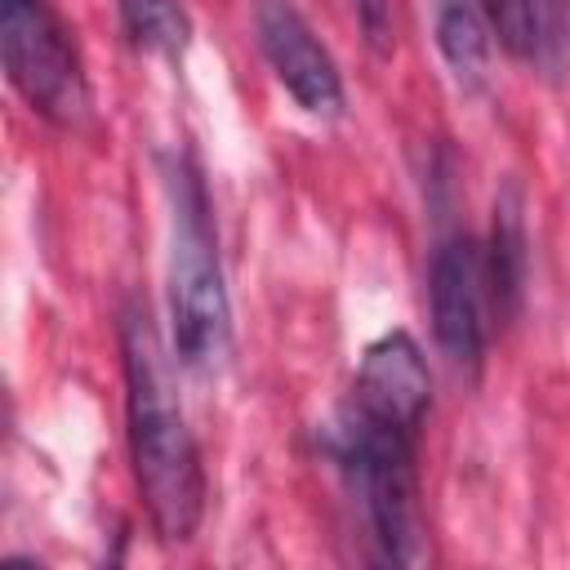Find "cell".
<instances>
[{
	"label": "cell",
	"mask_w": 570,
	"mask_h": 570,
	"mask_svg": "<svg viewBox=\"0 0 570 570\" xmlns=\"http://www.w3.org/2000/svg\"><path fill=\"white\" fill-rule=\"evenodd\" d=\"M120 356H125V423H129L125 432H129V459L147 521L165 543H187L205 517V468L187 414L178 405L174 370L147 303H125Z\"/></svg>",
	"instance_id": "cell-1"
},
{
	"label": "cell",
	"mask_w": 570,
	"mask_h": 570,
	"mask_svg": "<svg viewBox=\"0 0 570 570\" xmlns=\"http://www.w3.org/2000/svg\"><path fill=\"white\" fill-rule=\"evenodd\" d=\"M423 414H405L347 392L325 428V450L361 499L370 539L392 566L428 561V521L419 494V436Z\"/></svg>",
	"instance_id": "cell-2"
},
{
	"label": "cell",
	"mask_w": 570,
	"mask_h": 570,
	"mask_svg": "<svg viewBox=\"0 0 570 570\" xmlns=\"http://www.w3.org/2000/svg\"><path fill=\"white\" fill-rule=\"evenodd\" d=\"M169 187V334L174 356L205 374L218 370L232 347V303L218 258V232L209 214V191L191 160H174Z\"/></svg>",
	"instance_id": "cell-3"
},
{
	"label": "cell",
	"mask_w": 570,
	"mask_h": 570,
	"mask_svg": "<svg viewBox=\"0 0 570 570\" xmlns=\"http://www.w3.org/2000/svg\"><path fill=\"white\" fill-rule=\"evenodd\" d=\"M0 49L9 85L49 125H80L89 111V80L71 27L49 0H0Z\"/></svg>",
	"instance_id": "cell-4"
},
{
	"label": "cell",
	"mask_w": 570,
	"mask_h": 570,
	"mask_svg": "<svg viewBox=\"0 0 570 570\" xmlns=\"http://www.w3.org/2000/svg\"><path fill=\"white\" fill-rule=\"evenodd\" d=\"M428 303L441 352L459 370H476L490 343V312H499L481 240H472L468 232H450L436 240L428 267Z\"/></svg>",
	"instance_id": "cell-5"
},
{
	"label": "cell",
	"mask_w": 570,
	"mask_h": 570,
	"mask_svg": "<svg viewBox=\"0 0 570 570\" xmlns=\"http://www.w3.org/2000/svg\"><path fill=\"white\" fill-rule=\"evenodd\" d=\"M254 31L258 49L272 67V76L285 85V94L307 116H338L343 111V76L312 22L298 13L294 0H258L254 4Z\"/></svg>",
	"instance_id": "cell-6"
},
{
	"label": "cell",
	"mask_w": 570,
	"mask_h": 570,
	"mask_svg": "<svg viewBox=\"0 0 570 570\" xmlns=\"http://www.w3.org/2000/svg\"><path fill=\"white\" fill-rule=\"evenodd\" d=\"M481 9L499 45L525 62H548L566 40V0H481Z\"/></svg>",
	"instance_id": "cell-7"
},
{
	"label": "cell",
	"mask_w": 570,
	"mask_h": 570,
	"mask_svg": "<svg viewBox=\"0 0 570 570\" xmlns=\"http://www.w3.org/2000/svg\"><path fill=\"white\" fill-rule=\"evenodd\" d=\"M436 49L459 85H481L490 71V22L481 0H436Z\"/></svg>",
	"instance_id": "cell-8"
},
{
	"label": "cell",
	"mask_w": 570,
	"mask_h": 570,
	"mask_svg": "<svg viewBox=\"0 0 570 570\" xmlns=\"http://www.w3.org/2000/svg\"><path fill=\"white\" fill-rule=\"evenodd\" d=\"M125 36L142 49V53H160V58H178L191 40V22L187 9L178 0H116Z\"/></svg>",
	"instance_id": "cell-9"
},
{
	"label": "cell",
	"mask_w": 570,
	"mask_h": 570,
	"mask_svg": "<svg viewBox=\"0 0 570 570\" xmlns=\"http://www.w3.org/2000/svg\"><path fill=\"white\" fill-rule=\"evenodd\" d=\"M352 4H356V18H361L370 49L387 53L392 49V0H352Z\"/></svg>",
	"instance_id": "cell-10"
}]
</instances>
